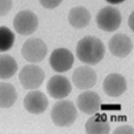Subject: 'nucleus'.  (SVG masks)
<instances>
[{"label":"nucleus","mask_w":134,"mask_h":134,"mask_svg":"<svg viewBox=\"0 0 134 134\" xmlns=\"http://www.w3.org/2000/svg\"><path fill=\"white\" fill-rule=\"evenodd\" d=\"M15 41V35L10 29L0 26V52L10 50Z\"/></svg>","instance_id":"nucleus-18"},{"label":"nucleus","mask_w":134,"mask_h":134,"mask_svg":"<svg viewBox=\"0 0 134 134\" xmlns=\"http://www.w3.org/2000/svg\"><path fill=\"white\" fill-rule=\"evenodd\" d=\"M85 129L87 133L107 134L110 132V126L106 116L96 114L87 120Z\"/></svg>","instance_id":"nucleus-15"},{"label":"nucleus","mask_w":134,"mask_h":134,"mask_svg":"<svg viewBox=\"0 0 134 134\" xmlns=\"http://www.w3.org/2000/svg\"><path fill=\"white\" fill-rule=\"evenodd\" d=\"M96 21L100 29L107 32H113L120 28L122 17L118 9L106 6L97 13Z\"/></svg>","instance_id":"nucleus-3"},{"label":"nucleus","mask_w":134,"mask_h":134,"mask_svg":"<svg viewBox=\"0 0 134 134\" xmlns=\"http://www.w3.org/2000/svg\"><path fill=\"white\" fill-rule=\"evenodd\" d=\"M13 26L19 35H30L37 30L38 19L37 15L31 11H21L14 18Z\"/></svg>","instance_id":"nucleus-4"},{"label":"nucleus","mask_w":134,"mask_h":134,"mask_svg":"<svg viewBox=\"0 0 134 134\" xmlns=\"http://www.w3.org/2000/svg\"><path fill=\"white\" fill-rule=\"evenodd\" d=\"M17 91L9 83H0V107L9 108L17 100Z\"/></svg>","instance_id":"nucleus-16"},{"label":"nucleus","mask_w":134,"mask_h":134,"mask_svg":"<svg viewBox=\"0 0 134 134\" xmlns=\"http://www.w3.org/2000/svg\"><path fill=\"white\" fill-rule=\"evenodd\" d=\"M19 77L24 88L32 90L41 86L44 79V73L38 66L26 65L21 69Z\"/></svg>","instance_id":"nucleus-6"},{"label":"nucleus","mask_w":134,"mask_h":134,"mask_svg":"<svg viewBox=\"0 0 134 134\" xmlns=\"http://www.w3.org/2000/svg\"><path fill=\"white\" fill-rule=\"evenodd\" d=\"M91 19L90 12L83 6H77L71 9L68 14V21L74 29L87 27Z\"/></svg>","instance_id":"nucleus-14"},{"label":"nucleus","mask_w":134,"mask_h":134,"mask_svg":"<svg viewBox=\"0 0 134 134\" xmlns=\"http://www.w3.org/2000/svg\"><path fill=\"white\" fill-rule=\"evenodd\" d=\"M77 106L83 113L93 115L97 114L100 110L101 99L96 92L85 91L78 96Z\"/></svg>","instance_id":"nucleus-10"},{"label":"nucleus","mask_w":134,"mask_h":134,"mask_svg":"<svg viewBox=\"0 0 134 134\" xmlns=\"http://www.w3.org/2000/svg\"><path fill=\"white\" fill-rule=\"evenodd\" d=\"M78 59L84 64L94 65L103 58L105 54L104 45L98 38L87 35L78 41L76 48Z\"/></svg>","instance_id":"nucleus-1"},{"label":"nucleus","mask_w":134,"mask_h":134,"mask_svg":"<svg viewBox=\"0 0 134 134\" xmlns=\"http://www.w3.org/2000/svg\"><path fill=\"white\" fill-rule=\"evenodd\" d=\"M51 116L55 125L58 126H69L75 122L77 112L73 102L62 100L54 105Z\"/></svg>","instance_id":"nucleus-2"},{"label":"nucleus","mask_w":134,"mask_h":134,"mask_svg":"<svg viewBox=\"0 0 134 134\" xmlns=\"http://www.w3.org/2000/svg\"><path fill=\"white\" fill-rule=\"evenodd\" d=\"M114 133H133V130L131 126H123L116 129Z\"/></svg>","instance_id":"nucleus-21"},{"label":"nucleus","mask_w":134,"mask_h":134,"mask_svg":"<svg viewBox=\"0 0 134 134\" xmlns=\"http://www.w3.org/2000/svg\"><path fill=\"white\" fill-rule=\"evenodd\" d=\"M103 88L105 93L112 97L121 96L126 90V81L119 74H110L104 79Z\"/></svg>","instance_id":"nucleus-13"},{"label":"nucleus","mask_w":134,"mask_h":134,"mask_svg":"<svg viewBox=\"0 0 134 134\" xmlns=\"http://www.w3.org/2000/svg\"><path fill=\"white\" fill-rule=\"evenodd\" d=\"M12 8V0H0V16L8 14Z\"/></svg>","instance_id":"nucleus-19"},{"label":"nucleus","mask_w":134,"mask_h":134,"mask_svg":"<svg viewBox=\"0 0 134 134\" xmlns=\"http://www.w3.org/2000/svg\"><path fill=\"white\" fill-rule=\"evenodd\" d=\"M108 3L112 4V5H116V4H120L124 2L125 0H106Z\"/></svg>","instance_id":"nucleus-22"},{"label":"nucleus","mask_w":134,"mask_h":134,"mask_svg":"<svg viewBox=\"0 0 134 134\" xmlns=\"http://www.w3.org/2000/svg\"><path fill=\"white\" fill-rule=\"evenodd\" d=\"M48 52L47 45L40 38H29L21 48V54L27 62L37 63L41 62Z\"/></svg>","instance_id":"nucleus-5"},{"label":"nucleus","mask_w":134,"mask_h":134,"mask_svg":"<svg viewBox=\"0 0 134 134\" xmlns=\"http://www.w3.org/2000/svg\"><path fill=\"white\" fill-rule=\"evenodd\" d=\"M74 62V55L68 49L60 48L54 50L50 56V65L56 72L68 71L72 68Z\"/></svg>","instance_id":"nucleus-7"},{"label":"nucleus","mask_w":134,"mask_h":134,"mask_svg":"<svg viewBox=\"0 0 134 134\" xmlns=\"http://www.w3.org/2000/svg\"><path fill=\"white\" fill-rule=\"evenodd\" d=\"M39 2L44 8L48 9H53L62 3V0H39Z\"/></svg>","instance_id":"nucleus-20"},{"label":"nucleus","mask_w":134,"mask_h":134,"mask_svg":"<svg viewBox=\"0 0 134 134\" xmlns=\"http://www.w3.org/2000/svg\"><path fill=\"white\" fill-rule=\"evenodd\" d=\"M48 106V100L44 93L34 91L28 93L24 99V107L26 110L33 114L44 113Z\"/></svg>","instance_id":"nucleus-12"},{"label":"nucleus","mask_w":134,"mask_h":134,"mask_svg":"<svg viewBox=\"0 0 134 134\" xmlns=\"http://www.w3.org/2000/svg\"><path fill=\"white\" fill-rule=\"evenodd\" d=\"M97 73L92 68L82 66L76 68L73 73L72 81L75 87L80 90L92 88L97 83Z\"/></svg>","instance_id":"nucleus-9"},{"label":"nucleus","mask_w":134,"mask_h":134,"mask_svg":"<svg viewBox=\"0 0 134 134\" xmlns=\"http://www.w3.org/2000/svg\"><path fill=\"white\" fill-rule=\"evenodd\" d=\"M47 91L54 99L62 100L71 91V84L68 79L62 75H54L48 81Z\"/></svg>","instance_id":"nucleus-8"},{"label":"nucleus","mask_w":134,"mask_h":134,"mask_svg":"<svg viewBox=\"0 0 134 134\" xmlns=\"http://www.w3.org/2000/svg\"><path fill=\"white\" fill-rule=\"evenodd\" d=\"M18 70L17 62L9 54L0 55V78L9 79L12 77Z\"/></svg>","instance_id":"nucleus-17"},{"label":"nucleus","mask_w":134,"mask_h":134,"mask_svg":"<svg viewBox=\"0 0 134 134\" xmlns=\"http://www.w3.org/2000/svg\"><path fill=\"white\" fill-rule=\"evenodd\" d=\"M110 53L118 58H125L128 56L133 49V43L131 39L124 34H116L108 43Z\"/></svg>","instance_id":"nucleus-11"}]
</instances>
